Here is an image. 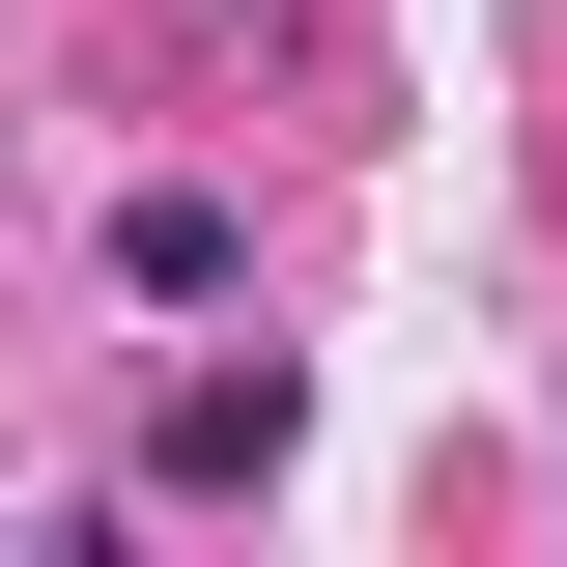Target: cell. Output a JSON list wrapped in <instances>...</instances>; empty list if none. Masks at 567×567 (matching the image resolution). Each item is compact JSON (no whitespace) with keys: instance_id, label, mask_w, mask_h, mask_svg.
<instances>
[{"instance_id":"obj_1","label":"cell","mask_w":567,"mask_h":567,"mask_svg":"<svg viewBox=\"0 0 567 567\" xmlns=\"http://www.w3.org/2000/svg\"><path fill=\"white\" fill-rule=\"evenodd\" d=\"M256 454H284V369H199V398L142 425V483H171V511H227V483H256Z\"/></svg>"},{"instance_id":"obj_2","label":"cell","mask_w":567,"mask_h":567,"mask_svg":"<svg viewBox=\"0 0 567 567\" xmlns=\"http://www.w3.org/2000/svg\"><path fill=\"white\" fill-rule=\"evenodd\" d=\"M114 284H142V312H227V284H256V227L171 171V199H114Z\"/></svg>"}]
</instances>
